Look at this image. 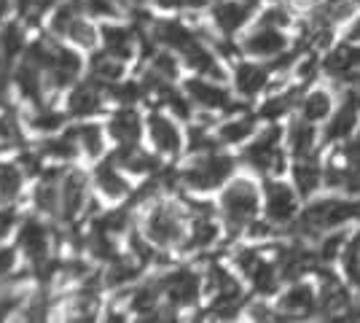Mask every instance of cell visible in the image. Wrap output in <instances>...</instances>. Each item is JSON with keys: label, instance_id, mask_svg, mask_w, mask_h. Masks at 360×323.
<instances>
[{"label": "cell", "instance_id": "11", "mask_svg": "<svg viewBox=\"0 0 360 323\" xmlns=\"http://www.w3.org/2000/svg\"><path fill=\"white\" fill-rule=\"evenodd\" d=\"M317 312V291L309 283H293L283 296H280V310L277 321H293V318H307Z\"/></svg>", "mask_w": 360, "mask_h": 323}, {"label": "cell", "instance_id": "33", "mask_svg": "<svg viewBox=\"0 0 360 323\" xmlns=\"http://www.w3.org/2000/svg\"><path fill=\"white\" fill-rule=\"evenodd\" d=\"M255 129V116H237L221 124L218 129V140L221 143H242L245 138H250Z\"/></svg>", "mask_w": 360, "mask_h": 323}, {"label": "cell", "instance_id": "7", "mask_svg": "<svg viewBox=\"0 0 360 323\" xmlns=\"http://www.w3.org/2000/svg\"><path fill=\"white\" fill-rule=\"evenodd\" d=\"M320 272V289H317V312L323 318H339L345 321L347 310L352 305V293L330 275L328 270H317Z\"/></svg>", "mask_w": 360, "mask_h": 323}, {"label": "cell", "instance_id": "29", "mask_svg": "<svg viewBox=\"0 0 360 323\" xmlns=\"http://www.w3.org/2000/svg\"><path fill=\"white\" fill-rule=\"evenodd\" d=\"M103 44H105V51L119 57V60H129L132 51H135V35L127 27H105L103 30Z\"/></svg>", "mask_w": 360, "mask_h": 323}, {"label": "cell", "instance_id": "1", "mask_svg": "<svg viewBox=\"0 0 360 323\" xmlns=\"http://www.w3.org/2000/svg\"><path fill=\"white\" fill-rule=\"evenodd\" d=\"M355 218H360V202L347 200V197H326V200L312 202L296 218L293 229L301 240H315V237H323L326 232L339 229Z\"/></svg>", "mask_w": 360, "mask_h": 323}, {"label": "cell", "instance_id": "24", "mask_svg": "<svg viewBox=\"0 0 360 323\" xmlns=\"http://www.w3.org/2000/svg\"><path fill=\"white\" fill-rule=\"evenodd\" d=\"M110 135L119 146H137L140 140V116L132 108H121L119 113L110 119Z\"/></svg>", "mask_w": 360, "mask_h": 323}, {"label": "cell", "instance_id": "19", "mask_svg": "<svg viewBox=\"0 0 360 323\" xmlns=\"http://www.w3.org/2000/svg\"><path fill=\"white\" fill-rule=\"evenodd\" d=\"M293 184L301 197H312L317 189L323 186V165L317 162V156H301L293 165Z\"/></svg>", "mask_w": 360, "mask_h": 323}, {"label": "cell", "instance_id": "43", "mask_svg": "<svg viewBox=\"0 0 360 323\" xmlns=\"http://www.w3.org/2000/svg\"><path fill=\"white\" fill-rule=\"evenodd\" d=\"M62 113L57 110H49V108H38L35 113L30 116V127L32 129H38V132H57L62 127Z\"/></svg>", "mask_w": 360, "mask_h": 323}, {"label": "cell", "instance_id": "27", "mask_svg": "<svg viewBox=\"0 0 360 323\" xmlns=\"http://www.w3.org/2000/svg\"><path fill=\"white\" fill-rule=\"evenodd\" d=\"M94 184L100 186L108 197H113V200H116V197H124V194H129V184L119 175L116 159H108V162H103L100 167L94 170Z\"/></svg>", "mask_w": 360, "mask_h": 323}, {"label": "cell", "instance_id": "46", "mask_svg": "<svg viewBox=\"0 0 360 323\" xmlns=\"http://www.w3.org/2000/svg\"><path fill=\"white\" fill-rule=\"evenodd\" d=\"M342 159H345L355 172H360V124H358V129L347 138L345 146H342Z\"/></svg>", "mask_w": 360, "mask_h": 323}, {"label": "cell", "instance_id": "30", "mask_svg": "<svg viewBox=\"0 0 360 323\" xmlns=\"http://www.w3.org/2000/svg\"><path fill=\"white\" fill-rule=\"evenodd\" d=\"M330 108H333V100L326 89H312L301 97V116L309 119V122H323L330 116Z\"/></svg>", "mask_w": 360, "mask_h": 323}, {"label": "cell", "instance_id": "51", "mask_svg": "<svg viewBox=\"0 0 360 323\" xmlns=\"http://www.w3.org/2000/svg\"><path fill=\"white\" fill-rule=\"evenodd\" d=\"M162 8H202L210 0H156Z\"/></svg>", "mask_w": 360, "mask_h": 323}, {"label": "cell", "instance_id": "42", "mask_svg": "<svg viewBox=\"0 0 360 323\" xmlns=\"http://www.w3.org/2000/svg\"><path fill=\"white\" fill-rule=\"evenodd\" d=\"M159 293H162L159 283H156V286H143V289H137V291L132 293V310H135L137 315L153 312V310L159 308Z\"/></svg>", "mask_w": 360, "mask_h": 323}, {"label": "cell", "instance_id": "13", "mask_svg": "<svg viewBox=\"0 0 360 323\" xmlns=\"http://www.w3.org/2000/svg\"><path fill=\"white\" fill-rule=\"evenodd\" d=\"M358 113H360V106H358V100H355V92L349 89V92H345V97H342L336 113H330V122H328V127H326V135H323L326 146L342 143V140L349 138V135L358 129Z\"/></svg>", "mask_w": 360, "mask_h": 323}, {"label": "cell", "instance_id": "47", "mask_svg": "<svg viewBox=\"0 0 360 323\" xmlns=\"http://www.w3.org/2000/svg\"><path fill=\"white\" fill-rule=\"evenodd\" d=\"M258 25H264V27H288L290 25V14H288L283 6H271V8H266L264 14H261V22Z\"/></svg>", "mask_w": 360, "mask_h": 323}, {"label": "cell", "instance_id": "22", "mask_svg": "<svg viewBox=\"0 0 360 323\" xmlns=\"http://www.w3.org/2000/svg\"><path fill=\"white\" fill-rule=\"evenodd\" d=\"M148 129H150V140L156 143V148L162 151V154H178L180 151V132L175 122H169L167 116H159V113H153L148 119Z\"/></svg>", "mask_w": 360, "mask_h": 323}, {"label": "cell", "instance_id": "4", "mask_svg": "<svg viewBox=\"0 0 360 323\" xmlns=\"http://www.w3.org/2000/svg\"><path fill=\"white\" fill-rule=\"evenodd\" d=\"M234 172V159L226 154H218V151H207L196 159L194 165L180 172V181L188 186V189H196V191H210L215 186H221Z\"/></svg>", "mask_w": 360, "mask_h": 323}, {"label": "cell", "instance_id": "57", "mask_svg": "<svg viewBox=\"0 0 360 323\" xmlns=\"http://www.w3.org/2000/svg\"><path fill=\"white\" fill-rule=\"evenodd\" d=\"M135 3H143V0H135Z\"/></svg>", "mask_w": 360, "mask_h": 323}, {"label": "cell", "instance_id": "37", "mask_svg": "<svg viewBox=\"0 0 360 323\" xmlns=\"http://www.w3.org/2000/svg\"><path fill=\"white\" fill-rule=\"evenodd\" d=\"M22 189V170L16 165H0V205L16 200Z\"/></svg>", "mask_w": 360, "mask_h": 323}, {"label": "cell", "instance_id": "39", "mask_svg": "<svg viewBox=\"0 0 360 323\" xmlns=\"http://www.w3.org/2000/svg\"><path fill=\"white\" fill-rule=\"evenodd\" d=\"M22 49H25V30L19 25H6L0 30V57L11 62Z\"/></svg>", "mask_w": 360, "mask_h": 323}, {"label": "cell", "instance_id": "9", "mask_svg": "<svg viewBox=\"0 0 360 323\" xmlns=\"http://www.w3.org/2000/svg\"><path fill=\"white\" fill-rule=\"evenodd\" d=\"M264 197H266V218L274 227H285L296 218V191L288 184L266 181Z\"/></svg>", "mask_w": 360, "mask_h": 323}, {"label": "cell", "instance_id": "32", "mask_svg": "<svg viewBox=\"0 0 360 323\" xmlns=\"http://www.w3.org/2000/svg\"><path fill=\"white\" fill-rule=\"evenodd\" d=\"M16 87H19L22 97H27L32 103H41V97H44V81H41V70L32 68L30 62H27L25 68H19V73H16Z\"/></svg>", "mask_w": 360, "mask_h": 323}, {"label": "cell", "instance_id": "18", "mask_svg": "<svg viewBox=\"0 0 360 323\" xmlns=\"http://www.w3.org/2000/svg\"><path fill=\"white\" fill-rule=\"evenodd\" d=\"M103 87H105V84H100L97 78H91L86 84L75 87V92L70 94V103H68L70 113L78 116V119L97 113V110L103 108Z\"/></svg>", "mask_w": 360, "mask_h": 323}, {"label": "cell", "instance_id": "41", "mask_svg": "<svg viewBox=\"0 0 360 323\" xmlns=\"http://www.w3.org/2000/svg\"><path fill=\"white\" fill-rule=\"evenodd\" d=\"M75 148H78V143L75 138H51L46 140L44 146H41V156L46 159H60V162H68V159H73L75 156Z\"/></svg>", "mask_w": 360, "mask_h": 323}, {"label": "cell", "instance_id": "6", "mask_svg": "<svg viewBox=\"0 0 360 323\" xmlns=\"http://www.w3.org/2000/svg\"><path fill=\"white\" fill-rule=\"evenodd\" d=\"M159 289L172 302V308H191L202 293V275L194 270H175L159 280Z\"/></svg>", "mask_w": 360, "mask_h": 323}, {"label": "cell", "instance_id": "12", "mask_svg": "<svg viewBox=\"0 0 360 323\" xmlns=\"http://www.w3.org/2000/svg\"><path fill=\"white\" fill-rule=\"evenodd\" d=\"M255 6H258V0H218L212 6V22L226 38H231L234 32L245 27V22L250 19Z\"/></svg>", "mask_w": 360, "mask_h": 323}, {"label": "cell", "instance_id": "28", "mask_svg": "<svg viewBox=\"0 0 360 323\" xmlns=\"http://www.w3.org/2000/svg\"><path fill=\"white\" fill-rule=\"evenodd\" d=\"M301 87H290V89H285V92L274 94V97H269L264 106H261V116L266 119V122H277L280 116H285V113H290L296 106H301Z\"/></svg>", "mask_w": 360, "mask_h": 323}, {"label": "cell", "instance_id": "45", "mask_svg": "<svg viewBox=\"0 0 360 323\" xmlns=\"http://www.w3.org/2000/svg\"><path fill=\"white\" fill-rule=\"evenodd\" d=\"M127 224H129V213L124 210V208H119V210H110V213H105L94 227H100V229L110 232V234H119V232L127 229Z\"/></svg>", "mask_w": 360, "mask_h": 323}, {"label": "cell", "instance_id": "2", "mask_svg": "<svg viewBox=\"0 0 360 323\" xmlns=\"http://www.w3.org/2000/svg\"><path fill=\"white\" fill-rule=\"evenodd\" d=\"M221 213L231 237L245 232L255 221L258 213V191L250 181H234L221 197Z\"/></svg>", "mask_w": 360, "mask_h": 323}, {"label": "cell", "instance_id": "25", "mask_svg": "<svg viewBox=\"0 0 360 323\" xmlns=\"http://www.w3.org/2000/svg\"><path fill=\"white\" fill-rule=\"evenodd\" d=\"M248 280H250V286H253L255 293L269 296V293L277 291V286H280L283 275H280V270H277V262H269L266 256H261V262L248 272Z\"/></svg>", "mask_w": 360, "mask_h": 323}, {"label": "cell", "instance_id": "56", "mask_svg": "<svg viewBox=\"0 0 360 323\" xmlns=\"http://www.w3.org/2000/svg\"><path fill=\"white\" fill-rule=\"evenodd\" d=\"M352 92H355V100H358V106H360V87H355Z\"/></svg>", "mask_w": 360, "mask_h": 323}, {"label": "cell", "instance_id": "54", "mask_svg": "<svg viewBox=\"0 0 360 323\" xmlns=\"http://www.w3.org/2000/svg\"><path fill=\"white\" fill-rule=\"evenodd\" d=\"M349 44H358L360 46V19L352 25V30H349Z\"/></svg>", "mask_w": 360, "mask_h": 323}, {"label": "cell", "instance_id": "15", "mask_svg": "<svg viewBox=\"0 0 360 323\" xmlns=\"http://www.w3.org/2000/svg\"><path fill=\"white\" fill-rule=\"evenodd\" d=\"M89 200V186L81 172L65 175L60 184V215L65 221H73L75 215L84 210V205Z\"/></svg>", "mask_w": 360, "mask_h": 323}, {"label": "cell", "instance_id": "20", "mask_svg": "<svg viewBox=\"0 0 360 323\" xmlns=\"http://www.w3.org/2000/svg\"><path fill=\"white\" fill-rule=\"evenodd\" d=\"M269 84V68H261L253 62H240L234 70V87L242 97H255Z\"/></svg>", "mask_w": 360, "mask_h": 323}, {"label": "cell", "instance_id": "17", "mask_svg": "<svg viewBox=\"0 0 360 323\" xmlns=\"http://www.w3.org/2000/svg\"><path fill=\"white\" fill-rule=\"evenodd\" d=\"M19 246H22V251L32 259V264L44 262L46 256H49L51 234H49V229H46L41 221L27 218V221L22 224V229H19Z\"/></svg>", "mask_w": 360, "mask_h": 323}, {"label": "cell", "instance_id": "10", "mask_svg": "<svg viewBox=\"0 0 360 323\" xmlns=\"http://www.w3.org/2000/svg\"><path fill=\"white\" fill-rule=\"evenodd\" d=\"M186 94H188L191 103H196V106L205 108V110H237V106H231L229 92H226L215 78L202 76L186 81Z\"/></svg>", "mask_w": 360, "mask_h": 323}, {"label": "cell", "instance_id": "16", "mask_svg": "<svg viewBox=\"0 0 360 323\" xmlns=\"http://www.w3.org/2000/svg\"><path fill=\"white\" fill-rule=\"evenodd\" d=\"M199 38H202V32H194L191 27L180 25L175 19H165V22L153 25V41L167 46L169 51H178V54H183L188 46H194Z\"/></svg>", "mask_w": 360, "mask_h": 323}, {"label": "cell", "instance_id": "52", "mask_svg": "<svg viewBox=\"0 0 360 323\" xmlns=\"http://www.w3.org/2000/svg\"><path fill=\"white\" fill-rule=\"evenodd\" d=\"M248 312H250V318H255V321H277V312L271 308H266V305H250Z\"/></svg>", "mask_w": 360, "mask_h": 323}, {"label": "cell", "instance_id": "34", "mask_svg": "<svg viewBox=\"0 0 360 323\" xmlns=\"http://www.w3.org/2000/svg\"><path fill=\"white\" fill-rule=\"evenodd\" d=\"M347 232L339 227V229H330V232H326L323 237H320V243H317V256H320V264L326 267V264H330L342 251H345V246H347Z\"/></svg>", "mask_w": 360, "mask_h": 323}, {"label": "cell", "instance_id": "5", "mask_svg": "<svg viewBox=\"0 0 360 323\" xmlns=\"http://www.w3.org/2000/svg\"><path fill=\"white\" fill-rule=\"evenodd\" d=\"M183 210L172 202L156 205L146 218V237L156 248H175L183 243Z\"/></svg>", "mask_w": 360, "mask_h": 323}, {"label": "cell", "instance_id": "53", "mask_svg": "<svg viewBox=\"0 0 360 323\" xmlns=\"http://www.w3.org/2000/svg\"><path fill=\"white\" fill-rule=\"evenodd\" d=\"M14 270V251L11 248H0V277L8 275Z\"/></svg>", "mask_w": 360, "mask_h": 323}, {"label": "cell", "instance_id": "48", "mask_svg": "<svg viewBox=\"0 0 360 323\" xmlns=\"http://www.w3.org/2000/svg\"><path fill=\"white\" fill-rule=\"evenodd\" d=\"M153 70L159 73V76H165V78H172L178 76V60L172 57V54H167V51H162V54H156L153 57Z\"/></svg>", "mask_w": 360, "mask_h": 323}, {"label": "cell", "instance_id": "35", "mask_svg": "<svg viewBox=\"0 0 360 323\" xmlns=\"http://www.w3.org/2000/svg\"><path fill=\"white\" fill-rule=\"evenodd\" d=\"M342 264H345V275L349 286L360 289V232L347 240L345 251H342Z\"/></svg>", "mask_w": 360, "mask_h": 323}, {"label": "cell", "instance_id": "49", "mask_svg": "<svg viewBox=\"0 0 360 323\" xmlns=\"http://www.w3.org/2000/svg\"><path fill=\"white\" fill-rule=\"evenodd\" d=\"M81 6L94 16H113L116 14V0H81Z\"/></svg>", "mask_w": 360, "mask_h": 323}, {"label": "cell", "instance_id": "8", "mask_svg": "<svg viewBox=\"0 0 360 323\" xmlns=\"http://www.w3.org/2000/svg\"><path fill=\"white\" fill-rule=\"evenodd\" d=\"M323 70L333 84H352L358 87L360 81V46L358 44H345L339 46L328 60L323 62Z\"/></svg>", "mask_w": 360, "mask_h": 323}, {"label": "cell", "instance_id": "26", "mask_svg": "<svg viewBox=\"0 0 360 323\" xmlns=\"http://www.w3.org/2000/svg\"><path fill=\"white\" fill-rule=\"evenodd\" d=\"M113 159H116V165H121L129 172H137V175H148V172L159 167V162L150 154H146V151H140L137 146H119Z\"/></svg>", "mask_w": 360, "mask_h": 323}, {"label": "cell", "instance_id": "38", "mask_svg": "<svg viewBox=\"0 0 360 323\" xmlns=\"http://www.w3.org/2000/svg\"><path fill=\"white\" fill-rule=\"evenodd\" d=\"M137 275H140V264L129 262V259H113V262H110V270L105 272V283L121 289V286L137 280Z\"/></svg>", "mask_w": 360, "mask_h": 323}, {"label": "cell", "instance_id": "55", "mask_svg": "<svg viewBox=\"0 0 360 323\" xmlns=\"http://www.w3.org/2000/svg\"><path fill=\"white\" fill-rule=\"evenodd\" d=\"M8 11V0H0V16Z\"/></svg>", "mask_w": 360, "mask_h": 323}, {"label": "cell", "instance_id": "21", "mask_svg": "<svg viewBox=\"0 0 360 323\" xmlns=\"http://www.w3.org/2000/svg\"><path fill=\"white\" fill-rule=\"evenodd\" d=\"M315 143H317L315 122H309V119H304V116L290 122V127H288V148L293 151L296 159L315 154Z\"/></svg>", "mask_w": 360, "mask_h": 323}, {"label": "cell", "instance_id": "31", "mask_svg": "<svg viewBox=\"0 0 360 323\" xmlns=\"http://www.w3.org/2000/svg\"><path fill=\"white\" fill-rule=\"evenodd\" d=\"M121 73H124V60L108 54V51L91 60V78H97L100 84H116Z\"/></svg>", "mask_w": 360, "mask_h": 323}, {"label": "cell", "instance_id": "36", "mask_svg": "<svg viewBox=\"0 0 360 323\" xmlns=\"http://www.w3.org/2000/svg\"><path fill=\"white\" fill-rule=\"evenodd\" d=\"M35 205L44 213H60V184L51 175H46L41 186L35 189Z\"/></svg>", "mask_w": 360, "mask_h": 323}, {"label": "cell", "instance_id": "44", "mask_svg": "<svg viewBox=\"0 0 360 323\" xmlns=\"http://www.w3.org/2000/svg\"><path fill=\"white\" fill-rule=\"evenodd\" d=\"M62 35H68L70 41L81 44V46H91V44H94V38H97V35H94V27H91L89 22H84L81 16H75L73 22L65 27Z\"/></svg>", "mask_w": 360, "mask_h": 323}, {"label": "cell", "instance_id": "3", "mask_svg": "<svg viewBox=\"0 0 360 323\" xmlns=\"http://www.w3.org/2000/svg\"><path fill=\"white\" fill-rule=\"evenodd\" d=\"M280 140H283L280 127L271 124L242 151V159L248 162V167H253L261 175H277L285 170V156H283Z\"/></svg>", "mask_w": 360, "mask_h": 323}, {"label": "cell", "instance_id": "23", "mask_svg": "<svg viewBox=\"0 0 360 323\" xmlns=\"http://www.w3.org/2000/svg\"><path fill=\"white\" fill-rule=\"evenodd\" d=\"M46 73H49V81L54 78V87H68L81 73V60L70 49H54V62Z\"/></svg>", "mask_w": 360, "mask_h": 323}, {"label": "cell", "instance_id": "50", "mask_svg": "<svg viewBox=\"0 0 360 323\" xmlns=\"http://www.w3.org/2000/svg\"><path fill=\"white\" fill-rule=\"evenodd\" d=\"M317 73V57H315V51H309L304 60L299 62V68H296V76L307 84V81H312V76Z\"/></svg>", "mask_w": 360, "mask_h": 323}, {"label": "cell", "instance_id": "14", "mask_svg": "<svg viewBox=\"0 0 360 323\" xmlns=\"http://www.w3.org/2000/svg\"><path fill=\"white\" fill-rule=\"evenodd\" d=\"M288 49V38L283 35L280 27H264L258 25L245 41H242V51L250 54V57H264V60H271L277 54H283Z\"/></svg>", "mask_w": 360, "mask_h": 323}, {"label": "cell", "instance_id": "40", "mask_svg": "<svg viewBox=\"0 0 360 323\" xmlns=\"http://www.w3.org/2000/svg\"><path fill=\"white\" fill-rule=\"evenodd\" d=\"M73 138L89 156L103 154V132H100V127H94V124H81L73 132Z\"/></svg>", "mask_w": 360, "mask_h": 323}]
</instances>
